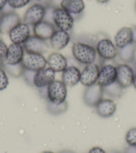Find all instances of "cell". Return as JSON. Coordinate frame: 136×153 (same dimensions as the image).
<instances>
[{"label":"cell","instance_id":"1","mask_svg":"<svg viewBox=\"0 0 136 153\" xmlns=\"http://www.w3.org/2000/svg\"><path fill=\"white\" fill-rule=\"evenodd\" d=\"M72 52L73 58L79 63L83 65L94 63L97 56L95 46L89 42L83 40L73 42Z\"/></svg>","mask_w":136,"mask_h":153},{"label":"cell","instance_id":"2","mask_svg":"<svg viewBox=\"0 0 136 153\" xmlns=\"http://www.w3.org/2000/svg\"><path fill=\"white\" fill-rule=\"evenodd\" d=\"M67 95V86L63 81L54 80L47 87V99L48 102L61 104L66 102Z\"/></svg>","mask_w":136,"mask_h":153},{"label":"cell","instance_id":"3","mask_svg":"<svg viewBox=\"0 0 136 153\" xmlns=\"http://www.w3.org/2000/svg\"><path fill=\"white\" fill-rule=\"evenodd\" d=\"M97 54L103 61H111L118 56V48L109 38H102L96 44Z\"/></svg>","mask_w":136,"mask_h":153},{"label":"cell","instance_id":"4","mask_svg":"<svg viewBox=\"0 0 136 153\" xmlns=\"http://www.w3.org/2000/svg\"><path fill=\"white\" fill-rule=\"evenodd\" d=\"M75 19L63 8L55 7L53 12V24L58 30L69 32L74 25Z\"/></svg>","mask_w":136,"mask_h":153},{"label":"cell","instance_id":"5","mask_svg":"<svg viewBox=\"0 0 136 153\" xmlns=\"http://www.w3.org/2000/svg\"><path fill=\"white\" fill-rule=\"evenodd\" d=\"M21 65L24 69L36 72L47 67V59L42 54L25 52Z\"/></svg>","mask_w":136,"mask_h":153},{"label":"cell","instance_id":"6","mask_svg":"<svg viewBox=\"0 0 136 153\" xmlns=\"http://www.w3.org/2000/svg\"><path fill=\"white\" fill-rule=\"evenodd\" d=\"M45 14V6L40 3L31 5L24 13L23 22L29 26H34L35 24L44 20Z\"/></svg>","mask_w":136,"mask_h":153},{"label":"cell","instance_id":"7","mask_svg":"<svg viewBox=\"0 0 136 153\" xmlns=\"http://www.w3.org/2000/svg\"><path fill=\"white\" fill-rule=\"evenodd\" d=\"M8 35L12 43L23 45L31 36L30 26L21 22L11 30Z\"/></svg>","mask_w":136,"mask_h":153},{"label":"cell","instance_id":"8","mask_svg":"<svg viewBox=\"0 0 136 153\" xmlns=\"http://www.w3.org/2000/svg\"><path fill=\"white\" fill-rule=\"evenodd\" d=\"M100 67L96 62L85 65L81 71L80 83L86 87L97 83Z\"/></svg>","mask_w":136,"mask_h":153},{"label":"cell","instance_id":"9","mask_svg":"<svg viewBox=\"0 0 136 153\" xmlns=\"http://www.w3.org/2000/svg\"><path fill=\"white\" fill-rule=\"evenodd\" d=\"M117 82L123 87L127 88L133 83L135 72L133 68L127 63L117 65Z\"/></svg>","mask_w":136,"mask_h":153},{"label":"cell","instance_id":"10","mask_svg":"<svg viewBox=\"0 0 136 153\" xmlns=\"http://www.w3.org/2000/svg\"><path fill=\"white\" fill-rule=\"evenodd\" d=\"M117 81V67L111 64H105L100 67L97 83L105 87Z\"/></svg>","mask_w":136,"mask_h":153},{"label":"cell","instance_id":"11","mask_svg":"<svg viewBox=\"0 0 136 153\" xmlns=\"http://www.w3.org/2000/svg\"><path fill=\"white\" fill-rule=\"evenodd\" d=\"M56 72L49 67H46L35 73L34 86L37 89L47 87L56 80Z\"/></svg>","mask_w":136,"mask_h":153},{"label":"cell","instance_id":"12","mask_svg":"<svg viewBox=\"0 0 136 153\" xmlns=\"http://www.w3.org/2000/svg\"><path fill=\"white\" fill-rule=\"evenodd\" d=\"M103 87L99 84L96 83L86 87L83 93V100L86 105L91 107H96L97 103L103 99Z\"/></svg>","mask_w":136,"mask_h":153},{"label":"cell","instance_id":"13","mask_svg":"<svg viewBox=\"0 0 136 153\" xmlns=\"http://www.w3.org/2000/svg\"><path fill=\"white\" fill-rule=\"evenodd\" d=\"M25 49L22 45L12 43L8 46L4 63L11 65L21 64L25 54Z\"/></svg>","mask_w":136,"mask_h":153},{"label":"cell","instance_id":"14","mask_svg":"<svg viewBox=\"0 0 136 153\" xmlns=\"http://www.w3.org/2000/svg\"><path fill=\"white\" fill-rule=\"evenodd\" d=\"M23 46L27 53L42 54L47 53L50 48L47 41L41 39L34 35H31Z\"/></svg>","mask_w":136,"mask_h":153},{"label":"cell","instance_id":"15","mask_svg":"<svg viewBox=\"0 0 136 153\" xmlns=\"http://www.w3.org/2000/svg\"><path fill=\"white\" fill-rule=\"evenodd\" d=\"M71 35L69 32L56 29L50 39V46L55 51H61L69 45Z\"/></svg>","mask_w":136,"mask_h":153},{"label":"cell","instance_id":"16","mask_svg":"<svg viewBox=\"0 0 136 153\" xmlns=\"http://www.w3.org/2000/svg\"><path fill=\"white\" fill-rule=\"evenodd\" d=\"M56 29L52 22L42 20L33 26L34 35L41 39L47 41L50 39Z\"/></svg>","mask_w":136,"mask_h":153},{"label":"cell","instance_id":"17","mask_svg":"<svg viewBox=\"0 0 136 153\" xmlns=\"http://www.w3.org/2000/svg\"><path fill=\"white\" fill-rule=\"evenodd\" d=\"M47 63L48 66L56 73H62L68 66L67 59L58 52H54L48 56Z\"/></svg>","mask_w":136,"mask_h":153},{"label":"cell","instance_id":"18","mask_svg":"<svg viewBox=\"0 0 136 153\" xmlns=\"http://www.w3.org/2000/svg\"><path fill=\"white\" fill-rule=\"evenodd\" d=\"M81 71L77 66L68 65L62 72L61 81L67 87H72L80 82Z\"/></svg>","mask_w":136,"mask_h":153},{"label":"cell","instance_id":"19","mask_svg":"<svg viewBox=\"0 0 136 153\" xmlns=\"http://www.w3.org/2000/svg\"><path fill=\"white\" fill-rule=\"evenodd\" d=\"M133 42V32L130 27H123L117 32L113 38V43L117 48L121 49Z\"/></svg>","mask_w":136,"mask_h":153},{"label":"cell","instance_id":"20","mask_svg":"<svg viewBox=\"0 0 136 153\" xmlns=\"http://www.w3.org/2000/svg\"><path fill=\"white\" fill-rule=\"evenodd\" d=\"M21 22V18L15 12L2 14L0 18V30L1 34L9 33L13 28Z\"/></svg>","mask_w":136,"mask_h":153},{"label":"cell","instance_id":"21","mask_svg":"<svg viewBox=\"0 0 136 153\" xmlns=\"http://www.w3.org/2000/svg\"><path fill=\"white\" fill-rule=\"evenodd\" d=\"M60 7L69 12L74 19L82 14L86 5L83 0H62Z\"/></svg>","mask_w":136,"mask_h":153},{"label":"cell","instance_id":"22","mask_svg":"<svg viewBox=\"0 0 136 153\" xmlns=\"http://www.w3.org/2000/svg\"><path fill=\"white\" fill-rule=\"evenodd\" d=\"M97 114L100 117H110L113 116L117 110L116 102L111 99H103L96 105Z\"/></svg>","mask_w":136,"mask_h":153},{"label":"cell","instance_id":"23","mask_svg":"<svg viewBox=\"0 0 136 153\" xmlns=\"http://www.w3.org/2000/svg\"><path fill=\"white\" fill-rule=\"evenodd\" d=\"M136 45L131 43L125 47L119 49L118 56L121 61L124 63H132L135 59Z\"/></svg>","mask_w":136,"mask_h":153},{"label":"cell","instance_id":"24","mask_svg":"<svg viewBox=\"0 0 136 153\" xmlns=\"http://www.w3.org/2000/svg\"><path fill=\"white\" fill-rule=\"evenodd\" d=\"M103 89V94H105L108 96L113 98H119L123 94L124 88L119 85L117 81L114 83L110 84Z\"/></svg>","mask_w":136,"mask_h":153},{"label":"cell","instance_id":"25","mask_svg":"<svg viewBox=\"0 0 136 153\" xmlns=\"http://www.w3.org/2000/svg\"><path fill=\"white\" fill-rule=\"evenodd\" d=\"M68 108L67 102H65L61 104H55V103H51L48 101L47 109L49 112L52 115H59L66 111Z\"/></svg>","mask_w":136,"mask_h":153},{"label":"cell","instance_id":"26","mask_svg":"<svg viewBox=\"0 0 136 153\" xmlns=\"http://www.w3.org/2000/svg\"><path fill=\"white\" fill-rule=\"evenodd\" d=\"M3 68H4L5 71L7 72L10 75L13 76H15V77H19V76L22 75L24 71V69L22 65H21V63L19 65H11L4 63V62Z\"/></svg>","mask_w":136,"mask_h":153},{"label":"cell","instance_id":"27","mask_svg":"<svg viewBox=\"0 0 136 153\" xmlns=\"http://www.w3.org/2000/svg\"><path fill=\"white\" fill-rule=\"evenodd\" d=\"M126 141L129 146L136 147V128H132L127 131Z\"/></svg>","mask_w":136,"mask_h":153},{"label":"cell","instance_id":"28","mask_svg":"<svg viewBox=\"0 0 136 153\" xmlns=\"http://www.w3.org/2000/svg\"><path fill=\"white\" fill-rule=\"evenodd\" d=\"M9 85V78L7 72L3 67H0V91L5 89Z\"/></svg>","mask_w":136,"mask_h":153},{"label":"cell","instance_id":"29","mask_svg":"<svg viewBox=\"0 0 136 153\" xmlns=\"http://www.w3.org/2000/svg\"><path fill=\"white\" fill-rule=\"evenodd\" d=\"M31 0H8L7 4L13 10H16L26 6L31 2Z\"/></svg>","mask_w":136,"mask_h":153},{"label":"cell","instance_id":"30","mask_svg":"<svg viewBox=\"0 0 136 153\" xmlns=\"http://www.w3.org/2000/svg\"><path fill=\"white\" fill-rule=\"evenodd\" d=\"M34 71L24 69L22 76L26 81V83L31 86H34V77L35 75Z\"/></svg>","mask_w":136,"mask_h":153},{"label":"cell","instance_id":"31","mask_svg":"<svg viewBox=\"0 0 136 153\" xmlns=\"http://www.w3.org/2000/svg\"><path fill=\"white\" fill-rule=\"evenodd\" d=\"M54 8H55V7L52 6L51 5H49L45 7V14L43 20L53 23V12Z\"/></svg>","mask_w":136,"mask_h":153},{"label":"cell","instance_id":"32","mask_svg":"<svg viewBox=\"0 0 136 153\" xmlns=\"http://www.w3.org/2000/svg\"><path fill=\"white\" fill-rule=\"evenodd\" d=\"M7 48L8 46L6 44L1 38H0V59L3 61H4L5 56H6Z\"/></svg>","mask_w":136,"mask_h":153},{"label":"cell","instance_id":"33","mask_svg":"<svg viewBox=\"0 0 136 153\" xmlns=\"http://www.w3.org/2000/svg\"><path fill=\"white\" fill-rule=\"evenodd\" d=\"M88 153H106L105 150L100 146H94L89 150Z\"/></svg>","mask_w":136,"mask_h":153},{"label":"cell","instance_id":"34","mask_svg":"<svg viewBox=\"0 0 136 153\" xmlns=\"http://www.w3.org/2000/svg\"><path fill=\"white\" fill-rule=\"evenodd\" d=\"M132 32H133V43L136 45V26L132 27Z\"/></svg>","mask_w":136,"mask_h":153},{"label":"cell","instance_id":"35","mask_svg":"<svg viewBox=\"0 0 136 153\" xmlns=\"http://www.w3.org/2000/svg\"><path fill=\"white\" fill-rule=\"evenodd\" d=\"M8 0H0V12L4 9V7L7 4Z\"/></svg>","mask_w":136,"mask_h":153},{"label":"cell","instance_id":"36","mask_svg":"<svg viewBox=\"0 0 136 153\" xmlns=\"http://www.w3.org/2000/svg\"><path fill=\"white\" fill-rule=\"evenodd\" d=\"M133 85L135 87V89H136V73H135V75H134V80H133V83H132Z\"/></svg>","mask_w":136,"mask_h":153},{"label":"cell","instance_id":"37","mask_svg":"<svg viewBox=\"0 0 136 153\" xmlns=\"http://www.w3.org/2000/svg\"><path fill=\"white\" fill-rule=\"evenodd\" d=\"M96 1L99 3V4H105V3L108 2L110 0H96Z\"/></svg>","mask_w":136,"mask_h":153},{"label":"cell","instance_id":"38","mask_svg":"<svg viewBox=\"0 0 136 153\" xmlns=\"http://www.w3.org/2000/svg\"><path fill=\"white\" fill-rule=\"evenodd\" d=\"M3 65H4V61L0 59V67H3Z\"/></svg>","mask_w":136,"mask_h":153},{"label":"cell","instance_id":"39","mask_svg":"<svg viewBox=\"0 0 136 153\" xmlns=\"http://www.w3.org/2000/svg\"><path fill=\"white\" fill-rule=\"evenodd\" d=\"M61 153H74V152H73L72 151H65L61 152Z\"/></svg>","mask_w":136,"mask_h":153},{"label":"cell","instance_id":"40","mask_svg":"<svg viewBox=\"0 0 136 153\" xmlns=\"http://www.w3.org/2000/svg\"><path fill=\"white\" fill-rule=\"evenodd\" d=\"M42 153H56V152H52V151H44V152H43Z\"/></svg>","mask_w":136,"mask_h":153},{"label":"cell","instance_id":"41","mask_svg":"<svg viewBox=\"0 0 136 153\" xmlns=\"http://www.w3.org/2000/svg\"><path fill=\"white\" fill-rule=\"evenodd\" d=\"M2 14H3V13H1V12H0V18H1V16H2Z\"/></svg>","mask_w":136,"mask_h":153},{"label":"cell","instance_id":"42","mask_svg":"<svg viewBox=\"0 0 136 153\" xmlns=\"http://www.w3.org/2000/svg\"><path fill=\"white\" fill-rule=\"evenodd\" d=\"M110 153H119V152H111Z\"/></svg>","mask_w":136,"mask_h":153},{"label":"cell","instance_id":"43","mask_svg":"<svg viewBox=\"0 0 136 153\" xmlns=\"http://www.w3.org/2000/svg\"><path fill=\"white\" fill-rule=\"evenodd\" d=\"M36 1H43V0H36Z\"/></svg>","mask_w":136,"mask_h":153},{"label":"cell","instance_id":"44","mask_svg":"<svg viewBox=\"0 0 136 153\" xmlns=\"http://www.w3.org/2000/svg\"><path fill=\"white\" fill-rule=\"evenodd\" d=\"M135 11H136V2H135Z\"/></svg>","mask_w":136,"mask_h":153},{"label":"cell","instance_id":"45","mask_svg":"<svg viewBox=\"0 0 136 153\" xmlns=\"http://www.w3.org/2000/svg\"><path fill=\"white\" fill-rule=\"evenodd\" d=\"M1 34V30H0V34Z\"/></svg>","mask_w":136,"mask_h":153}]
</instances>
